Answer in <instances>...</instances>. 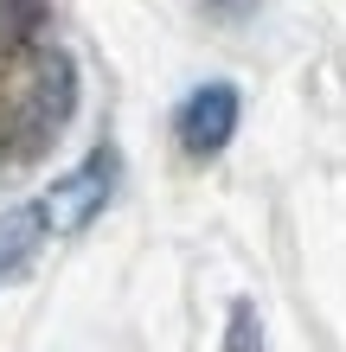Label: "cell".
<instances>
[{
  "label": "cell",
  "instance_id": "6da1fadb",
  "mask_svg": "<svg viewBox=\"0 0 346 352\" xmlns=\"http://www.w3.org/2000/svg\"><path fill=\"white\" fill-rule=\"evenodd\" d=\"M116 173H122V160H116V148H96L84 167H71L65 179L52 186L45 199H39V212H45V224L52 231H84V224L109 205V192H116Z\"/></svg>",
  "mask_w": 346,
  "mask_h": 352
},
{
  "label": "cell",
  "instance_id": "7a4b0ae2",
  "mask_svg": "<svg viewBox=\"0 0 346 352\" xmlns=\"http://www.w3.org/2000/svg\"><path fill=\"white\" fill-rule=\"evenodd\" d=\"M237 90L231 84H199L186 102H180V116H173V135H180V148L199 154V160H212L225 141L237 135Z\"/></svg>",
  "mask_w": 346,
  "mask_h": 352
},
{
  "label": "cell",
  "instance_id": "3957f363",
  "mask_svg": "<svg viewBox=\"0 0 346 352\" xmlns=\"http://www.w3.org/2000/svg\"><path fill=\"white\" fill-rule=\"evenodd\" d=\"M52 224L39 205H13V212H0V282L13 276V269H26L32 250H39V237H45Z\"/></svg>",
  "mask_w": 346,
  "mask_h": 352
},
{
  "label": "cell",
  "instance_id": "277c9868",
  "mask_svg": "<svg viewBox=\"0 0 346 352\" xmlns=\"http://www.w3.org/2000/svg\"><path fill=\"white\" fill-rule=\"evenodd\" d=\"M225 352H263V320H257V307H250V301H231Z\"/></svg>",
  "mask_w": 346,
  "mask_h": 352
},
{
  "label": "cell",
  "instance_id": "5b68a950",
  "mask_svg": "<svg viewBox=\"0 0 346 352\" xmlns=\"http://www.w3.org/2000/svg\"><path fill=\"white\" fill-rule=\"evenodd\" d=\"M206 13H212V19H250L257 0H206Z\"/></svg>",
  "mask_w": 346,
  "mask_h": 352
}]
</instances>
